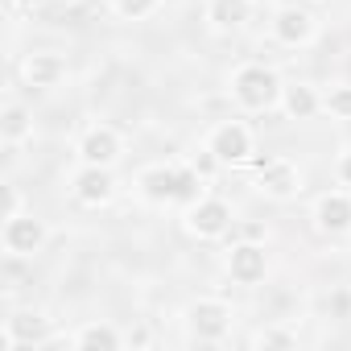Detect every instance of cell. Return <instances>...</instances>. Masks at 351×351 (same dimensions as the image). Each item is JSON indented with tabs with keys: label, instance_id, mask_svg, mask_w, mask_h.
<instances>
[{
	"label": "cell",
	"instance_id": "cell-1",
	"mask_svg": "<svg viewBox=\"0 0 351 351\" xmlns=\"http://www.w3.org/2000/svg\"><path fill=\"white\" fill-rule=\"evenodd\" d=\"M281 87L285 83L265 62H244V66L232 71V99L244 112H273V108H281Z\"/></svg>",
	"mask_w": 351,
	"mask_h": 351
},
{
	"label": "cell",
	"instance_id": "cell-2",
	"mask_svg": "<svg viewBox=\"0 0 351 351\" xmlns=\"http://www.w3.org/2000/svg\"><path fill=\"white\" fill-rule=\"evenodd\" d=\"M232 318H236V310H232L223 298H195V302L182 310L186 335L199 339V343H223V339L232 335Z\"/></svg>",
	"mask_w": 351,
	"mask_h": 351
},
{
	"label": "cell",
	"instance_id": "cell-3",
	"mask_svg": "<svg viewBox=\"0 0 351 351\" xmlns=\"http://www.w3.org/2000/svg\"><path fill=\"white\" fill-rule=\"evenodd\" d=\"M236 223V211L228 199H215V195H203L195 207H186V232L195 240H223Z\"/></svg>",
	"mask_w": 351,
	"mask_h": 351
},
{
	"label": "cell",
	"instance_id": "cell-4",
	"mask_svg": "<svg viewBox=\"0 0 351 351\" xmlns=\"http://www.w3.org/2000/svg\"><path fill=\"white\" fill-rule=\"evenodd\" d=\"M50 232L46 223L34 215V211H17V215H5V228H0V244H5L9 256H38L46 248Z\"/></svg>",
	"mask_w": 351,
	"mask_h": 351
},
{
	"label": "cell",
	"instance_id": "cell-5",
	"mask_svg": "<svg viewBox=\"0 0 351 351\" xmlns=\"http://www.w3.org/2000/svg\"><path fill=\"white\" fill-rule=\"evenodd\" d=\"M207 149L219 157V165H244V161H252L256 141H252V128L244 120H223V124L211 128Z\"/></svg>",
	"mask_w": 351,
	"mask_h": 351
},
{
	"label": "cell",
	"instance_id": "cell-6",
	"mask_svg": "<svg viewBox=\"0 0 351 351\" xmlns=\"http://www.w3.org/2000/svg\"><path fill=\"white\" fill-rule=\"evenodd\" d=\"M136 195L153 207H178L182 195V165H145L136 173Z\"/></svg>",
	"mask_w": 351,
	"mask_h": 351
},
{
	"label": "cell",
	"instance_id": "cell-7",
	"mask_svg": "<svg viewBox=\"0 0 351 351\" xmlns=\"http://www.w3.org/2000/svg\"><path fill=\"white\" fill-rule=\"evenodd\" d=\"M256 191L269 199H293L302 191V169L289 157H256Z\"/></svg>",
	"mask_w": 351,
	"mask_h": 351
},
{
	"label": "cell",
	"instance_id": "cell-8",
	"mask_svg": "<svg viewBox=\"0 0 351 351\" xmlns=\"http://www.w3.org/2000/svg\"><path fill=\"white\" fill-rule=\"evenodd\" d=\"M0 343H5L9 351H17V347H50L54 343L50 318L42 310H13L5 318V339H0Z\"/></svg>",
	"mask_w": 351,
	"mask_h": 351
},
{
	"label": "cell",
	"instance_id": "cell-9",
	"mask_svg": "<svg viewBox=\"0 0 351 351\" xmlns=\"http://www.w3.org/2000/svg\"><path fill=\"white\" fill-rule=\"evenodd\" d=\"M273 38H277L281 46H289V50H302V46H310V42L318 38V21H314V13L302 9V5H281V9L273 13Z\"/></svg>",
	"mask_w": 351,
	"mask_h": 351
},
{
	"label": "cell",
	"instance_id": "cell-10",
	"mask_svg": "<svg viewBox=\"0 0 351 351\" xmlns=\"http://www.w3.org/2000/svg\"><path fill=\"white\" fill-rule=\"evenodd\" d=\"M71 195L79 207H108L116 199V178L108 165H79V173L71 178Z\"/></svg>",
	"mask_w": 351,
	"mask_h": 351
},
{
	"label": "cell",
	"instance_id": "cell-11",
	"mask_svg": "<svg viewBox=\"0 0 351 351\" xmlns=\"http://www.w3.org/2000/svg\"><path fill=\"white\" fill-rule=\"evenodd\" d=\"M120 153H124V145H120V132L116 128H108V124H91L83 136H79V145H75V157L83 161V165H116L120 161Z\"/></svg>",
	"mask_w": 351,
	"mask_h": 351
},
{
	"label": "cell",
	"instance_id": "cell-12",
	"mask_svg": "<svg viewBox=\"0 0 351 351\" xmlns=\"http://www.w3.org/2000/svg\"><path fill=\"white\" fill-rule=\"evenodd\" d=\"M265 273H269V256H265V244L261 240L232 244V252H228V277L236 285H261Z\"/></svg>",
	"mask_w": 351,
	"mask_h": 351
},
{
	"label": "cell",
	"instance_id": "cell-13",
	"mask_svg": "<svg viewBox=\"0 0 351 351\" xmlns=\"http://www.w3.org/2000/svg\"><path fill=\"white\" fill-rule=\"evenodd\" d=\"M314 228L322 236H347L351 232V191H326L314 199Z\"/></svg>",
	"mask_w": 351,
	"mask_h": 351
},
{
	"label": "cell",
	"instance_id": "cell-14",
	"mask_svg": "<svg viewBox=\"0 0 351 351\" xmlns=\"http://www.w3.org/2000/svg\"><path fill=\"white\" fill-rule=\"evenodd\" d=\"M21 79H25V87H34V91H50V87H58V83L66 79V58L54 54V50H34V54L21 62Z\"/></svg>",
	"mask_w": 351,
	"mask_h": 351
},
{
	"label": "cell",
	"instance_id": "cell-15",
	"mask_svg": "<svg viewBox=\"0 0 351 351\" xmlns=\"http://www.w3.org/2000/svg\"><path fill=\"white\" fill-rule=\"evenodd\" d=\"M66 347H79V351H120L128 343V335H120L112 322H83L75 335L62 339Z\"/></svg>",
	"mask_w": 351,
	"mask_h": 351
},
{
	"label": "cell",
	"instance_id": "cell-16",
	"mask_svg": "<svg viewBox=\"0 0 351 351\" xmlns=\"http://www.w3.org/2000/svg\"><path fill=\"white\" fill-rule=\"evenodd\" d=\"M203 17H207V25L215 34H236L252 17V0H207Z\"/></svg>",
	"mask_w": 351,
	"mask_h": 351
},
{
	"label": "cell",
	"instance_id": "cell-17",
	"mask_svg": "<svg viewBox=\"0 0 351 351\" xmlns=\"http://www.w3.org/2000/svg\"><path fill=\"white\" fill-rule=\"evenodd\" d=\"M281 112L289 120H314L322 112V95L314 83H285L281 87Z\"/></svg>",
	"mask_w": 351,
	"mask_h": 351
},
{
	"label": "cell",
	"instance_id": "cell-18",
	"mask_svg": "<svg viewBox=\"0 0 351 351\" xmlns=\"http://www.w3.org/2000/svg\"><path fill=\"white\" fill-rule=\"evenodd\" d=\"M0 136H5V145H9V149H17V145L34 141V112H29V108H21V104H9L5 112H0Z\"/></svg>",
	"mask_w": 351,
	"mask_h": 351
},
{
	"label": "cell",
	"instance_id": "cell-19",
	"mask_svg": "<svg viewBox=\"0 0 351 351\" xmlns=\"http://www.w3.org/2000/svg\"><path fill=\"white\" fill-rule=\"evenodd\" d=\"M322 112L339 116V120H351V83H335L326 95H322Z\"/></svg>",
	"mask_w": 351,
	"mask_h": 351
},
{
	"label": "cell",
	"instance_id": "cell-20",
	"mask_svg": "<svg viewBox=\"0 0 351 351\" xmlns=\"http://www.w3.org/2000/svg\"><path fill=\"white\" fill-rule=\"evenodd\" d=\"M112 9L124 21H145V17H153L161 9V0H112Z\"/></svg>",
	"mask_w": 351,
	"mask_h": 351
},
{
	"label": "cell",
	"instance_id": "cell-21",
	"mask_svg": "<svg viewBox=\"0 0 351 351\" xmlns=\"http://www.w3.org/2000/svg\"><path fill=\"white\" fill-rule=\"evenodd\" d=\"M248 343H252V347H293V343H298V335H293V330H285V326H265V330H256Z\"/></svg>",
	"mask_w": 351,
	"mask_h": 351
},
{
	"label": "cell",
	"instance_id": "cell-22",
	"mask_svg": "<svg viewBox=\"0 0 351 351\" xmlns=\"http://www.w3.org/2000/svg\"><path fill=\"white\" fill-rule=\"evenodd\" d=\"M335 173H339V182L351 191V149H347V153H339V161H335Z\"/></svg>",
	"mask_w": 351,
	"mask_h": 351
},
{
	"label": "cell",
	"instance_id": "cell-23",
	"mask_svg": "<svg viewBox=\"0 0 351 351\" xmlns=\"http://www.w3.org/2000/svg\"><path fill=\"white\" fill-rule=\"evenodd\" d=\"M17 211H21V191L5 186V215H17Z\"/></svg>",
	"mask_w": 351,
	"mask_h": 351
},
{
	"label": "cell",
	"instance_id": "cell-24",
	"mask_svg": "<svg viewBox=\"0 0 351 351\" xmlns=\"http://www.w3.org/2000/svg\"><path fill=\"white\" fill-rule=\"evenodd\" d=\"M128 343H136V347H145V343H149V330H145V326H136V330H128Z\"/></svg>",
	"mask_w": 351,
	"mask_h": 351
},
{
	"label": "cell",
	"instance_id": "cell-25",
	"mask_svg": "<svg viewBox=\"0 0 351 351\" xmlns=\"http://www.w3.org/2000/svg\"><path fill=\"white\" fill-rule=\"evenodd\" d=\"M244 240H265V228H261V223H248V228H244Z\"/></svg>",
	"mask_w": 351,
	"mask_h": 351
},
{
	"label": "cell",
	"instance_id": "cell-26",
	"mask_svg": "<svg viewBox=\"0 0 351 351\" xmlns=\"http://www.w3.org/2000/svg\"><path fill=\"white\" fill-rule=\"evenodd\" d=\"M13 5H17V9H25V13H29V9H38V5H46V0H13Z\"/></svg>",
	"mask_w": 351,
	"mask_h": 351
},
{
	"label": "cell",
	"instance_id": "cell-27",
	"mask_svg": "<svg viewBox=\"0 0 351 351\" xmlns=\"http://www.w3.org/2000/svg\"><path fill=\"white\" fill-rule=\"evenodd\" d=\"M314 5H322V0H314Z\"/></svg>",
	"mask_w": 351,
	"mask_h": 351
}]
</instances>
